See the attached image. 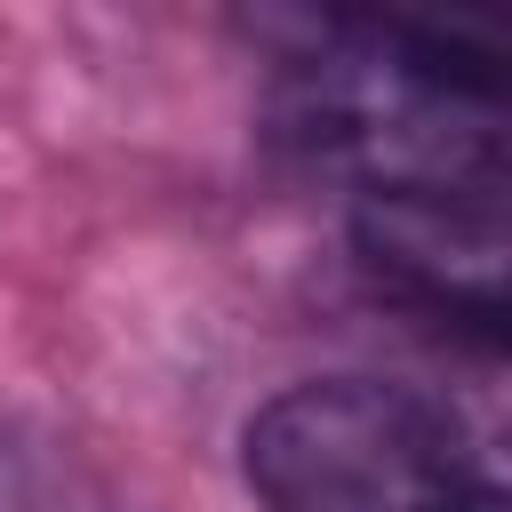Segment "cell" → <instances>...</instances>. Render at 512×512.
Listing matches in <instances>:
<instances>
[{
  "mask_svg": "<svg viewBox=\"0 0 512 512\" xmlns=\"http://www.w3.org/2000/svg\"><path fill=\"white\" fill-rule=\"evenodd\" d=\"M240 480L264 512H440L480 472L464 416L384 376H304L240 424Z\"/></svg>",
  "mask_w": 512,
  "mask_h": 512,
  "instance_id": "1",
  "label": "cell"
},
{
  "mask_svg": "<svg viewBox=\"0 0 512 512\" xmlns=\"http://www.w3.org/2000/svg\"><path fill=\"white\" fill-rule=\"evenodd\" d=\"M280 136L344 176L360 192H472V200H512V112L440 96L368 48H352L320 16V48L296 56L280 104Z\"/></svg>",
  "mask_w": 512,
  "mask_h": 512,
  "instance_id": "2",
  "label": "cell"
},
{
  "mask_svg": "<svg viewBox=\"0 0 512 512\" xmlns=\"http://www.w3.org/2000/svg\"><path fill=\"white\" fill-rule=\"evenodd\" d=\"M352 248L400 304H416L448 336L512 360V200L360 192Z\"/></svg>",
  "mask_w": 512,
  "mask_h": 512,
  "instance_id": "3",
  "label": "cell"
},
{
  "mask_svg": "<svg viewBox=\"0 0 512 512\" xmlns=\"http://www.w3.org/2000/svg\"><path fill=\"white\" fill-rule=\"evenodd\" d=\"M440 512H512V488H472V496H456Z\"/></svg>",
  "mask_w": 512,
  "mask_h": 512,
  "instance_id": "4",
  "label": "cell"
}]
</instances>
